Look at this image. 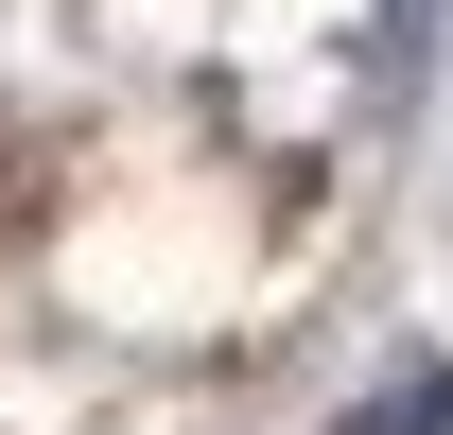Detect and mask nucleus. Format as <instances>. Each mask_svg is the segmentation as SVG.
<instances>
[{
	"label": "nucleus",
	"mask_w": 453,
	"mask_h": 435,
	"mask_svg": "<svg viewBox=\"0 0 453 435\" xmlns=\"http://www.w3.org/2000/svg\"><path fill=\"white\" fill-rule=\"evenodd\" d=\"M332 435H453V366H401V383H366Z\"/></svg>",
	"instance_id": "nucleus-1"
}]
</instances>
